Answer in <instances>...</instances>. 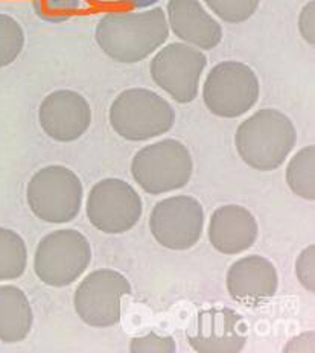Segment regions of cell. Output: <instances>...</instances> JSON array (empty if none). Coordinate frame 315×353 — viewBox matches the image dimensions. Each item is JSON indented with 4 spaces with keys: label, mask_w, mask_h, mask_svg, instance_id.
<instances>
[{
    "label": "cell",
    "mask_w": 315,
    "mask_h": 353,
    "mask_svg": "<svg viewBox=\"0 0 315 353\" xmlns=\"http://www.w3.org/2000/svg\"><path fill=\"white\" fill-rule=\"evenodd\" d=\"M287 183L291 192L303 198L315 200V146L309 145L294 154L287 166Z\"/></svg>",
    "instance_id": "ac0fdd59"
},
{
    "label": "cell",
    "mask_w": 315,
    "mask_h": 353,
    "mask_svg": "<svg viewBox=\"0 0 315 353\" xmlns=\"http://www.w3.org/2000/svg\"><path fill=\"white\" fill-rule=\"evenodd\" d=\"M37 16L49 23H60L90 8L89 0H32Z\"/></svg>",
    "instance_id": "44dd1931"
},
{
    "label": "cell",
    "mask_w": 315,
    "mask_h": 353,
    "mask_svg": "<svg viewBox=\"0 0 315 353\" xmlns=\"http://www.w3.org/2000/svg\"><path fill=\"white\" fill-rule=\"evenodd\" d=\"M297 143V130L276 108H262L239 123L234 146L245 165L261 172L281 168Z\"/></svg>",
    "instance_id": "7a4b0ae2"
},
{
    "label": "cell",
    "mask_w": 315,
    "mask_h": 353,
    "mask_svg": "<svg viewBox=\"0 0 315 353\" xmlns=\"http://www.w3.org/2000/svg\"><path fill=\"white\" fill-rule=\"evenodd\" d=\"M85 213L96 230L105 234H122L141 221L143 203L130 183L121 179H104L89 192Z\"/></svg>",
    "instance_id": "9c48e42d"
},
{
    "label": "cell",
    "mask_w": 315,
    "mask_h": 353,
    "mask_svg": "<svg viewBox=\"0 0 315 353\" xmlns=\"http://www.w3.org/2000/svg\"><path fill=\"white\" fill-rule=\"evenodd\" d=\"M207 234L216 252L236 256L254 245L259 236V224L244 205L225 204L212 213Z\"/></svg>",
    "instance_id": "9a60e30c"
},
{
    "label": "cell",
    "mask_w": 315,
    "mask_h": 353,
    "mask_svg": "<svg viewBox=\"0 0 315 353\" xmlns=\"http://www.w3.org/2000/svg\"><path fill=\"white\" fill-rule=\"evenodd\" d=\"M131 294L128 279L116 270L102 268L87 274L73 296L78 317L87 326L105 329L121 321L122 299Z\"/></svg>",
    "instance_id": "ba28073f"
},
{
    "label": "cell",
    "mask_w": 315,
    "mask_h": 353,
    "mask_svg": "<svg viewBox=\"0 0 315 353\" xmlns=\"http://www.w3.org/2000/svg\"><path fill=\"white\" fill-rule=\"evenodd\" d=\"M248 326L230 307H209L187 330L190 347L199 353H238L247 344Z\"/></svg>",
    "instance_id": "7c38bea8"
},
{
    "label": "cell",
    "mask_w": 315,
    "mask_h": 353,
    "mask_svg": "<svg viewBox=\"0 0 315 353\" xmlns=\"http://www.w3.org/2000/svg\"><path fill=\"white\" fill-rule=\"evenodd\" d=\"M298 31L302 39L314 46L315 44V2L311 0L298 14Z\"/></svg>",
    "instance_id": "d4e9b609"
},
{
    "label": "cell",
    "mask_w": 315,
    "mask_h": 353,
    "mask_svg": "<svg viewBox=\"0 0 315 353\" xmlns=\"http://www.w3.org/2000/svg\"><path fill=\"white\" fill-rule=\"evenodd\" d=\"M194 172L187 146L177 139H163L143 146L131 161V175L150 195H163L185 188Z\"/></svg>",
    "instance_id": "5b68a950"
},
{
    "label": "cell",
    "mask_w": 315,
    "mask_h": 353,
    "mask_svg": "<svg viewBox=\"0 0 315 353\" xmlns=\"http://www.w3.org/2000/svg\"><path fill=\"white\" fill-rule=\"evenodd\" d=\"M296 276L303 288L314 294L315 292V245L311 244L302 250V253L296 259Z\"/></svg>",
    "instance_id": "cb8c5ba5"
},
{
    "label": "cell",
    "mask_w": 315,
    "mask_h": 353,
    "mask_svg": "<svg viewBox=\"0 0 315 353\" xmlns=\"http://www.w3.org/2000/svg\"><path fill=\"white\" fill-rule=\"evenodd\" d=\"M150 230L160 245L185 252L199 244L204 232V209L194 196L175 195L160 200L150 215Z\"/></svg>",
    "instance_id": "8fae6325"
},
{
    "label": "cell",
    "mask_w": 315,
    "mask_h": 353,
    "mask_svg": "<svg viewBox=\"0 0 315 353\" xmlns=\"http://www.w3.org/2000/svg\"><path fill=\"white\" fill-rule=\"evenodd\" d=\"M166 20L175 37L200 50H212L223 41V26L200 0H170Z\"/></svg>",
    "instance_id": "2e32d148"
},
{
    "label": "cell",
    "mask_w": 315,
    "mask_h": 353,
    "mask_svg": "<svg viewBox=\"0 0 315 353\" xmlns=\"http://www.w3.org/2000/svg\"><path fill=\"white\" fill-rule=\"evenodd\" d=\"M28 248L17 232L0 227V282L16 281L26 271Z\"/></svg>",
    "instance_id": "d6986e66"
},
{
    "label": "cell",
    "mask_w": 315,
    "mask_h": 353,
    "mask_svg": "<svg viewBox=\"0 0 315 353\" xmlns=\"http://www.w3.org/2000/svg\"><path fill=\"white\" fill-rule=\"evenodd\" d=\"M170 37L166 12L151 8L143 12L112 10L101 17L94 39L108 58L123 64L146 60Z\"/></svg>",
    "instance_id": "6da1fadb"
},
{
    "label": "cell",
    "mask_w": 315,
    "mask_h": 353,
    "mask_svg": "<svg viewBox=\"0 0 315 353\" xmlns=\"http://www.w3.org/2000/svg\"><path fill=\"white\" fill-rule=\"evenodd\" d=\"M23 46V28L14 17L0 12V69L16 61Z\"/></svg>",
    "instance_id": "ffe728a7"
},
{
    "label": "cell",
    "mask_w": 315,
    "mask_h": 353,
    "mask_svg": "<svg viewBox=\"0 0 315 353\" xmlns=\"http://www.w3.org/2000/svg\"><path fill=\"white\" fill-rule=\"evenodd\" d=\"M177 350L175 340L170 335H160L157 332H148L142 336H134L130 341L131 353H174Z\"/></svg>",
    "instance_id": "603a6c76"
},
{
    "label": "cell",
    "mask_w": 315,
    "mask_h": 353,
    "mask_svg": "<svg viewBox=\"0 0 315 353\" xmlns=\"http://www.w3.org/2000/svg\"><path fill=\"white\" fill-rule=\"evenodd\" d=\"M116 2L127 5V6H130V8H134V10H145V8H150V6H154L156 3H159L160 0H116Z\"/></svg>",
    "instance_id": "484cf974"
},
{
    "label": "cell",
    "mask_w": 315,
    "mask_h": 353,
    "mask_svg": "<svg viewBox=\"0 0 315 353\" xmlns=\"http://www.w3.org/2000/svg\"><path fill=\"white\" fill-rule=\"evenodd\" d=\"M261 84L256 72L241 61H223L212 68L203 85V101L212 114L236 119L258 104Z\"/></svg>",
    "instance_id": "52a82bcc"
},
{
    "label": "cell",
    "mask_w": 315,
    "mask_h": 353,
    "mask_svg": "<svg viewBox=\"0 0 315 353\" xmlns=\"http://www.w3.org/2000/svg\"><path fill=\"white\" fill-rule=\"evenodd\" d=\"M40 127L57 142L70 143L85 134L92 123V108L81 93L55 90L41 101L39 108Z\"/></svg>",
    "instance_id": "4fadbf2b"
},
{
    "label": "cell",
    "mask_w": 315,
    "mask_h": 353,
    "mask_svg": "<svg viewBox=\"0 0 315 353\" xmlns=\"http://www.w3.org/2000/svg\"><path fill=\"white\" fill-rule=\"evenodd\" d=\"M229 296L247 306H259L271 300L279 288L276 265L259 254L241 257L230 265L225 276Z\"/></svg>",
    "instance_id": "5bb4252c"
},
{
    "label": "cell",
    "mask_w": 315,
    "mask_h": 353,
    "mask_svg": "<svg viewBox=\"0 0 315 353\" xmlns=\"http://www.w3.org/2000/svg\"><path fill=\"white\" fill-rule=\"evenodd\" d=\"M34 312L23 290L0 285V341L16 344L26 340L32 329Z\"/></svg>",
    "instance_id": "e0dca14e"
},
{
    "label": "cell",
    "mask_w": 315,
    "mask_h": 353,
    "mask_svg": "<svg viewBox=\"0 0 315 353\" xmlns=\"http://www.w3.org/2000/svg\"><path fill=\"white\" fill-rule=\"evenodd\" d=\"M209 10L225 23H244L258 11L261 0H204Z\"/></svg>",
    "instance_id": "7402d4cb"
},
{
    "label": "cell",
    "mask_w": 315,
    "mask_h": 353,
    "mask_svg": "<svg viewBox=\"0 0 315 353\" xmlns=\"http://www.w3.org/2000/svg\"><path fill=\"white\" fill-rule=\"evenodd\" d=\"M104 2V0H89V3H94V5H99Z\"/></svg>",
    "instance_id": "4316f807"
},
{
    "label": "cell",
    "mask_w": 315,
    "mask_h": 353,
    "mask_svg": "<svg viewBox=\"0 0 315 353\" xmlns=\"http://www.w3.org/2000/svg\"><path fill=\"white\" fill-rule=\"evenodd\" d=\"M81 179L63 165H50L32 175L26 188V201L34 215L48 224H65L83 208Z\"/></svg>",
    "instance_id": "277c9868"
},
{
    "label": "cell",
    "mask_w": 315,
    "mask_h": 353,
    "mask_svg": "<svg viewBox=\"0 0 315 353\" xmlns=\"http://www.w3.org/2000/svg\"><path fill=\"white\" fill-rule=\"evenodd\" d=\"M112 128L130 142H145L171 131L175 110L165 98L148 88H128L110 107Z\"/></svg>",
    "instance_id": "3957f363"
},
{
    "label": "cell",
    "mask_w": 315,
    "mask_h": 353,
    "mask_svg": "<svg viewBox=\"0 0 315 353\" xmlns=\"http://www.w3.org/2000/svg\"><path fill=\"white\" fill-rule=\"evenodd\" d=\"M92 262L90 242L75 229L55 230L39 242L34 254V271L48 286L64 288L75 283Z\"/></svg>",
    "instance_id": "8992f818"
},
{
    "label": "cell",
    "mask_w": 315,
    "mask_h": 353,
    "mask_svg": "<svg viewBox=\"0 0 315 353\" xmlns=\"http://www.w3.org/2000/svg\"><path fill=\"white\" fill-rule=\"evenodd\" d=\"M207 57L186 43H171L154 55L151 78L179 104H190L199 97Z\"/></svg>",
    "instance_id": "30bf717a"
}]
</instances>
